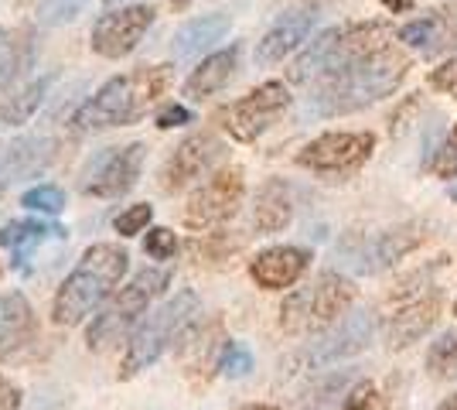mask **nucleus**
Returning <instances> with one entry per match:
<instances>
[{
	"label": "nucleus",
	"instance_id": "obj_1",
	"mask_svg": "<svg viewBox=\"0 0 457 410\" xmlns=\"http://www.w3.org/2000/svg\"><path fill=\"white\" fill-rule=\"evenodd\" d=\"M410 72V59L400 48L382 45L372 55L352 62L348 69H338L331 76L314 82V93L307 96V113L318 117H342V113H355L365 110L379 99L393 96L400 89V82Z\"/></svg>",
	"mask_w": 457,
	"mask_h": 410
},
{
	"label": "nucleus",
	"instance_id": "obj_2",
	"mask_svg": "<svg viewBox=\"0 0 457 410\" xmlns=\"http://www.w3.org/2000/svg\"><path fill=\"white\" fill-rule=\"evenodd\" d=\"M171 86V65H140L127 76L103 82L76 113L79 130H106V127H127L151 110L164 89Z\"/></svg>",
	"mask_w": 457,
	"mask_h": 410
},
{
	"label": "nucleus",
	"instance_id": "obj_3",
	"mask_svg": "<svg viewBox=\"0 0 457 410\" xmlns=\"http://www.w3.org/2000/svg\"><path fill=\"white\" fill-rule=\"evenodd\" d=\"M130 267V254L116 243H96L89 247L82 260L76 264V271L62 280V288L55 291L52 301V318L55 325H79L120 288L123 273Z\"/></svg>",
	"mask_w": 457,
	"mask_h": 410
},
{
	"label": "nucleus",
	"instance_id": "obj_4",
	"mask_svg": "<svg viewBox=\"0 0 457 410\" xmlns=\"http://www.w3.org/2000/svg\"><path fill=\"white\" fill-rule=\"evenodd\" d=\"M393 31L379 24V21H359V24H338V28H328L318 38L307 45L304 52L294 59L290 65V82L307 86V82H318V79L331 76L338 69H348L352 62L372 55L376 48L389 45Z\"/></svg>",
	"mask_w": 457,
	"mask_h": 410
},
{
	"label": "nucleus",
	"instance_id": "obj_5",
	"mask_svg": "<svg viewBox=\"0 0 457 410\" xmlns=\"http://www.w3.org/2000/svg\"><path fill=\"white\" fill-rule=\"evenodd\" d=\"M198 318H202V301L195 291H178L171 301H164L157 312L144 318V325L130 339L127 356L120 363V380H134L144 370H151L164 352L185 339L188 329L198 325Z\"/></svg>",
	"mask_w": 457,
	"mask_h": 410
},
{
	"label": "nucleus",
	"instance_id": "obj_6",
	"mask_svg": "<svg viewBox=\"0 0 457 410\" xmlns=\"http://www.w3.org/2000/svg\"><path fill=\"white\" fill-rule=\"evenodd\" d=\"M355 305V284L335 271H324L314 284L294 291L280 308V329L290 335L331 329Z\"/></svg>",
	"mask_w": 457,
	"mask_h": 410
},
{
	"label": "nucleus",
	"instance_id": "obj_7",
	"mask_svg": "<svg viewBox=\"0 0 457 410\" xmlns=\"http://www.w3.org/2000/svg\"><path fill=\"white\" fill-rule=\"evenodd\" d=\"M168 284H171V271L144 267L140 273H134V277L113 294V301L93 318V325H89V332H86L89 349L103 352V349H110L113 342H120L137 318L151 308L154 297H161V294L168 291Z\"/></svg>",
	"mask_w": 457,
	"mask_h": 410
},
{
	"label": "nucleus",
	"instance_id": "obj_8",
	"mask_svg": "<svg viewBox=\"0 0 457 410\" xmlns=\"http://www.w3.org/2000/svg\"><path fill=\"white\" fill-rule=\"evenodd\" d=\"M290 110V89L284 82H263L253 93H246L243 99L228 103L226 110L219 113L222 127L228 130V137L253 144L256 137H263Z\"/></svg>",
	"mask_w": 457,
	"mask_h": 410
},
{
	"label": "nucleus",
	"instance_id": "obj_9",
	"mask_svg": "<svg viewBox=\"0 0 457 410\" xmlns=\"http://www.w3.org/2000/svg\"><path fill=\"white\" fill-rule=\"evenodd\" d=\"M144 157H147V144H123V147H106L86 164L82 172V196L93 198H120L127 196L140 181L144 172Z\"/></svg>",
	"mask_w": 457,
	"mask_h": 410
},
{
	"label": "nucleus",
	"instance_id": "obj_10",
	"mask_svg": "<svg viewBox=\"0 0 457 410\" xmlns=\"http://www.w3.org/2000/svg\"><path fill=\"white\" fill-rule=\"evenodd\" d=\"M376 151V137L369 130H331L314 137L297 155V164L318 175H352Z\"/></svg>",
	"mask_w": 457,
	"mask_h": 410
},
{
	"label": "nucleus",
	"instance_id": "obj_11",
	"mask_svg": "<svg viewBox=\"0 0 457 410\" xmlns=\"http://www.w3.org/2000/svg\"><path fill=\"white\" fill-rule=\"evenodd\" d=\"M246 196V175L243 168H222L188 198L185 205V226L188 230H215L239 213Z\"/></svg>",
	"mask_w": 457,
	"mask_h": 410
},
{
	"label": "nucleus",
	"instance_id": "obj_12",
	"mask_svg": "<svg viewBox=\"0 0 457 410\" xmlns=\"http://www.w3.org/2000/svg\"><path fill=\"white\" fill-rule=\"evenodd\" d=\"M154 24V7L151 4H134V7H120V11H110L93 24V35H89V45H93L96 55L103 59H127L137 45L144 41V35L151 31Z\"/></svg>",
	"mask_w": 457,
	"mask_h": 410
},
{
	"label": "nucleus",
	"instance_id": "obj_13",
	"mask_svg": "<svg viewBox=\"0 0 457 410\" xmlns=\"http://www.w3.org/2000/svg\"><path fill=\"white\" fill-rule=\"evenodd\" d=\"M372 332H376L372 314L348 312V314H342V318H338L318 342L307 346L304 356H301V363L311 366V370H321V366H331V363H342V359H348V356H359L362 349H369Z\"/></svg>",
	"mask_w": 457,
	"mask_h": 410
},
{
	"label": "nucleus",
	"instance_id": "obj_14",
	"mask_svg": "<svg viewBox=\"0 0 457 410\" xmlns=\"http://www.w3.org/2000/svg\"><path fill=\"white\" fill-rule=\"evenodd\" d=\"M222 155H226V144L215 134H209V130L185 137L171 151L164 172H161V188H164V192H181V188H188L195 178L209 175L212 168H215V161Z\"/></svg>",
	"mask_w": 457,
	"mask_h": 410
},
{
	"label": "nucleus",
	"instance_id": "obj_15",
	"mask_svg": "<svg viewBox=\"0 0 457 410\" xmlns=\"http://www.w3.org/2000/svg\"><path fill=\"white\" fill-rule=\"evenodd\" d=\"M318 24V7H294L287 11L284 18L270 28L267 35L256 45V65H277L284 62L301 41H307V35Z\"/></svg>",
	"mask_w": 457,
	"mask_h": 410
},
{
	"label": "nucleus",
	"instance_id": "obj_16",
	"mask_svg": "<svg viewBox=\"0 0 457 410\" xmlns=\"http://www.w3.org/2000/svg\"><path fill=\"white\" fill-rule=\"evenodd\" d=\"M437 314H440L437 291L420 294L413 301L400 305L396 312L389 314V322H386V342H389V349H406V346H413L417 339H423V335L434 329Z\"/></svg>",
	"mask_w": 457,
	"mask_h": 410
},
{
	"label": "nucleus",
	"instance_id": "obj_17",
	"mask_svg": "<svg viewBox=\"0 0 457 410\" xmlns=\"http://www.w3.org/2000/svg\"><path fill=\"white\" fill-rule=\"evenodd\" d=\"M311 267V254L301 247H270L249 264V273L260 288L267 291H284L290 284H297L304 271Z\"/></svg>",
	"mask_w": 457,
	"mask_h": 410
},
{
	"label": "nucleus",
	"instance_id": "obj_18",
	"mask_svg": "<svg viewBox=\"0 0 457 410\" xmlns=\"http://www.w3.org/2000/svg\"><path fill=\"white\" fill-rule=\"evenodd\" d=\"M423 239H427L423 222H403L396 230H386V233L369 239L362 250H359V271L365 273L386 271V267H393L406 254H413Z\"/></svg>",
	"mask_w": 457,
	"mask_h": 410
},
{
	"label": "nucleus",
	"instance_id": "obj_19",
	"mask_svg": "<svg viewBox=\"0 0 457 410\" xmlns=\"http://www.w3.org/2000/svg\"><path fill=\"white\" fill-rule=\"evenodd\" d=\"M38 332L35 308L28 305V297L21 291L0 294V363L21 352Z\"/></svg>",
	"mask_w": 457,
	"mask_h": 410
},
{
	"label": "nucleus",
	"instance_id": "obj_20",
	"mask_svg": "<svg viewBox=\"0 0 457 410\" xmlns=\"http://www.w3.org/2000/svg\"><path fill=\"white\" fill-rule=\"evenodd\" d=\"M400 41L413 45V48H423L427 55H437V52H444V48L457 45V0L454 4L437 7L430 18H420V21L403 24Z\"/></svg>",
	"mask_w": 457,
	"mask_h": 410
},
{
	"label": "nucleus",
	"instance_id": "obj_21",
	"mask_svg": "<svg viewBox=\"0 0 457 410\" xmlns=\"http://www.w3.org/2000/svg\"><path fill=\"white\" fill-rule=\"evenodd\" d=\"M48 239H65V230L55 222H41V219H11L7 226H0V247L11 250V264L18 271H28L31 254Z\"/></svg>",
	"mask_w": 457,
	"mask_h": 410
},
{
	"label": "nucleus",
	"instance_id": "obj_22",
	"mask_svg": "<svg viewBox=\"0 0 457 410\" xmlns=\"http://www.w3.org/2000/svg\"><path fill=\"white\" fill-rule=\"evenodd\" d=\"M239 69V45H228L222 52H212L209 59L198 62V69L185 82V96L188 99H209L219 89H226L232 76Z\"/></svg>",
	"mask_w": 457,
	"mask_h": 410
},
{
	"label": "nucleus",
	"instance_id": "obj_23",
	"mask_svg": "<svg viewBox=\"0 0 457 410\" xmlns=\"http://www.w3.org/2000/svg\"><path fill=\"white\" fill-rule=\"evenodd\" d=\"M294 219V192L284 178H270L256 192V205H253V226L256 233H280Z\"/></svg>",
	"mask_w": 457,
	"mask_h": 410
},
{
	"label": "nucleus",
	"instance_id": "obj_24",
	"mask_svg": "<svg viewBox=\"0 0 457 410\" xmlns=\"http://www.w3.org/2000/svg\"><path fill=\"white\" fill-rule=\"evenodd\" d=\"M232 28L228 14H202V18H191L188 24H181L174 31L171 52L174 59H198L202 52H209L215 41H222Z\"/></svg>",
	"mask_w": 457,
	"mask_h": 410
},
{
	"label": "nucleus",
	"instance_id": "obj_25",
	"mask_svg": "<svg viewBox=\"0 0 457 410\" xmlns=\"http://www.w3.org/2000/svg\"><path fill=\"white\" fill-rule=\"evenodd\" d=\"M52 157H55V140H48V137H21L14 144H7L4 155H0V181L35 175Z\"/></svg>",
	"mask_w": 457,
	"mask_h": 410
},
{
	"label": "nucleus",
	"instance_id": "obj_26",
	"mask_svg": "<svg viewBox=\"0 0 457 410\" xmlns=\"http://www.w3.org/2000/svg\"><path fill=\"white\" fill-rule=\"evenodd\" d=\"M31 65H35V31L18 28L0 48V96H11V89L28 76Z\"/></svg>",
	"mask_w": 457,
	"mask_h": 410
},
{
	"label": "nucleus",
	"instance_id": "obj_27",
	"mask_svg": "<svg viewBox=\"0 0 457 410\" xmlns=\"http://www.w3.org/2000/svg\"><path fill=\"white\" fill-rule=\"evenodd\" d=\"M52 82H55V76H41L38 82H31L21 93L4 99L0 103V130L4 127H21V123H28V120L35 117L38 106L45 103V96H48V89H52Z\"/></svg>",
	"mask_w": 457,
	"mask_h": 410
},
{
	"label": "nucleus",
	"instance_id": "obj_28",
	"mask_svg": "<svg viewBox=\"0 0 457 410\" xmlns=\"http://www.w3.org/2000/svg\"><path fill=\"white\" fill-rule=\"evenodd\" d=\"M348 383H352V372H328L307 387L297 410H338L345 404V393L352 390Z\"/></svg>",
	"mask_w": 457,
	"mask_h": 410
},
{
	"label": "nucleus",
	"instance_id": "obj_29",
	"mask_svg": "<svg viewBox=\"0 0 457 410\" xmlns=\"http://www.w3.org/2000/svg\"><path fill=\"white\" fill-rule=\"evenodd\" d=\"M427 370L434 372L437 380L457 376V335L454 332L440 335L437 342L430 346V352H427Z\"/></svg>",
	"mask_w": 457,
	"mask_h": 410
},
{
	"label": "nucleus",
	"instance_id": "obj_30",
	"mask_svg": "<svg viewBox=\"0 0 457 410\" xmlns=\"http://www.w3.org/2000/svg\"><path fill=\"white\" fill-rule=\"evenodd\" d=\"M86 0H38L35 7V18L45 28H58V24H72L82 14Z\"/></svg>",
	"mask_w": 457,
	"mask_h": 410
},
{
	"label": "nucleus",
	"instance_id": "obj_31",
	"mask_svg": "<svg viewBox=\"0 0 457 410\" xmlns=\"http://www.w3.org/2000/svg\"><path fill=\"white\" fill-rule=\"evenodd\" d=\"M21 205L31 209V213H45V215H58L65 209V192L58 185H35L21 196Z\"/></svg>",
	"mask_w": 457,
	"mask_h": 410
},
{
	"label": "nucleus",
	"instance_id": "obj_32",
	"mask_svg": "<svg viewBox=\"0 0 457 410\" xmlns=\"http://www.w3.org/2000/svg\"><path fill=\"white\" fill-rule=\"evenodd\" d=\"M219 372L228 376V380H243L253 372V352L243 346V342H226L222 352H219Z\"/></svg>",
	"mask_w": 457,
	"mask_h": 410
},
{
	"label": "nucleus",
	"instance_id": "obj_33",
	"mask_svg": "<svg viewBox=\"0 0 457 410\" xmlns=\"http://www.w3.org/2000/svg\"><path fill=\"white\" fill-rule=\"evenodd\" d=\"M154 219V205H147V202H137V205H130V209H123V213L113 219V230L120 236H137L144 233L147 226H151Z\"/></svg>",
	"mask_w": 457,
	"mask_h": 410
},
{
	"label": "nucleus",
	"instance_id": "obj_34",
	"mask_svg": "<svg viewBox=\"0 0 457 410\" xmlns=\"http://www.w3.org/2000/svg\"><path fill=\"white\" fill-rule=\"evenodd\" d=\"M144 254L154 256V260H171L178 254V236L164 226H154V230H147V239H144Z\"/></svg>",
	"mask_w": 457,
	"mask_h": 410
},
{
	"label": "nucleus",
	"instance_id": "obj_35",
	"mask_svg": "<svg viewBox=\"0 0 457 410\" xmlns=\"http://www.w3.org/2000/svg\"><path fill=\"white\" fill-rule=\"evenodd\" d=\"M430 172L437 178H457V140L447 137L430 157Z\"/></svg>",
	"mask_w": 457,
	"mask_h": 410
},
{
	"label": "nucleus",
	"instance_id": "obj_36",
	"mask_svg": "<svg viewBox=\"0 0 457 410\" xmlns=\"http://www.w3.org/2000/svg\"><path fill=\"white\" fill-rule=\"evenodd\" d=\"M437 93H447V96H454L457 99V55L454 59H447L440 69H434L430 72V79H427Z\"/></svg>",
	"mask_w": 457,
	"mask_h": 410
},
{
	"label": "nucleus",
	"instance_id": "obj_37",
	"mask_svg": "<svg viewBox=\"0 0 457 410\" xmlns=\"http://www.w3.org/2000/svg\"><path fill=\"white\" fill-rule=\"evenodd\" d=\"M372 400H376V387H372L369 380H362V383H355L352 390L345 393L342 410H369L372 407Z\"/></svg>",
	"mask_w": 457,
	"mask_h": 410
},
{
	"label": "nucleus",
	"instance_id": "obj_38",
	"mask_svg": "<svg viewBox=\"0 0 457 410\" xmlns=\"http://www.w3.org/2000/svg\"><path fill=\"white\" fill-rule=\"evenodd\" d=\"M161 130H174V127H185V123H191V110L188 106H181V103H171V106H164L161 113H157V120H154Z\"/></svg>",
	"mask_w": 457,
	"mask_h": 410
},
{
	"label": "nucleus",
	"instance_id": "obj_39",
	"mask_svg": "<svg viewBox=\"0 0 457 410\" xmlns=\"http://www.w3.org/2000/svg\"><path fill=\"white\" fill-rule=\"evenodd\" d=\"M0 410H21V387L0 376Z\"/></svg>",
	"mask_w": 457,
	"mask_h": 410
},
{
	"label": "nucleus",
	"instance_id": "obj_40",
	"mask_svg": "<svg viewBox=\"0 0 457 410\" xmlns=\"http://www.w3.org/2000/svg\"><path fill=\"white\" fill-rule=\"evenodd\" d=\"M382 7H386V11H393V14H406V11H413V7H417V0H382Z\"/></svg>",
	"mask_w": 457,
	"mask_h": 410
},
{
	"label": "nucleus",
	"instance_id": "obj_41",
	"mask_svg": "<svg viewBox=\"0 0 457 410\" xmlns=\"http://www.w3.org/2000/svg\"><path fill=\"white\" fill-rule=\"evenodd\" d=\"M437 410H457V393H454V397H447V400H444Z\"/></svg>",
	"mask_w": 457,
	"mask_h": 410
},
{
	"label": "nucleus",
	"instance_id": "obj_42",
	"mask_svg": "<svg viewBox=\"0 0 457 410\" xmlns=\"http://www.w3.org/2000/svg\"><path fill=\"white\" fill-rule=\"evenodd\" d=\"M239 410H277V407H270V404H246V407H239Z\"/></svg>",
	"mask_w": 457,
	"mask_h": 410
},
{
	"label": "nucleus",
	"instance_id": "obj_43",
	"mask_svg": "<svg viewBox=\"0 0 457 410\" xmlns=\"http://www.w3.org/2000/svg\"><path fill=\"white\" fill-rule=\"evenodd\" d=\"M188 4H191V0H171V7H174V11H185Z\"/></svg>",
	"mask_w": 457,
	"mask_h": 410
},
{
	"label": "nucleus",
	"instance_id": "obj_44",
	"mask_svg": "<svg viewBox=\"0 0 457 410\" xmlns=\"http://www.w3.org/2000/svg\"><path fill=\"white\" fill-rule=\"evenodd\" d=\"M451 198H454V202H457V185H454V188H451Z\"/></svg>",
	"mask_w": 457,
	"mask_h": 410
},
{
	"label": "nucleus",
	"instance_id": "obj_45",
	"mask_svg": "<svg viewBox=\"0 0 457 410\" xmlns=\"http://www.w3.org/2000/svg\"><path fill=\"white\" fill-rule=\"evenodd\" d=\"M103 4H123V0H103Z\"/></svg>",
	"mask_w": 457,
	"mask_h": 410
},
{
	"label": "nucleus",
	"instance_id": "obj_46",
	"mask_svg": "<svg viewBox=\"0 0 457 410\" xmlns=\"http://www.w3.org/2000/svg\"><path fill=\"white\" fill-rule=\"evenodd\" d=\"M451 137H454V140H457V123H454V134H451Z\"/></svg>",
	"mask_w": 457,
	"mask_h": 410
},
{
	"label": "nucleus",
	"instance_id": "obj_47",
	"mask_svg": "<svg viewBox=\"0 0 457 410\" xmlns=\"http://www.w3.org/2000/svg\"><path fill=\"white\" fill-rule=\"evenodd\" d=\"M0 196H4V181H0Z\"/></svg>",
	"mask_w": 457,
	"mask_h": 410
},
{
	"label": "nucleus",
	"instance_id": "obj_48",
	"mask_svg": "<svg viewBox=\"0 0 457 410\" xmlns=\"http://www.w3.org/2000/svg\"><path fill=\"white\" fill-rule=\"evenodd\" d=\"M0 155H4V144H0Z\"/></svg>",
	"mask_w": 457,
	"mask_h": 410
},
{
	"label": "nucleus",
	"instance_id": "obj_49",
	"mask_svg": "<svg viewBox=\"0 0 457 410\" xmlns=\"http://www.w3.org/2000/svg\"><path fill=\"white\" fill-rule=\"evenodd\" d=\"M454 312H457V305H454Z\"/></svg>",
	"mask_w": 457,
	"mask_h": 410
}]
</instances>
